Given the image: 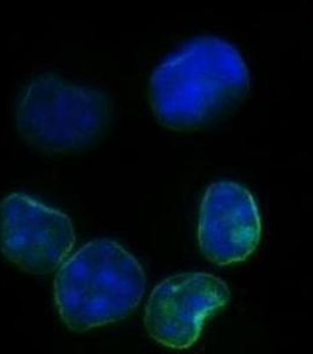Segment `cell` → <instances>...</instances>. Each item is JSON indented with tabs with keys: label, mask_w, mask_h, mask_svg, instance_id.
<instances>
[{
	"label": "cell",
	"mask_w": 313,
	"mask_h": 354,
	"mask_svg": "<svg viewBox=\"0 0 313 354\" xmlns=\"http://www.w3.org/2000/svg\"><path fill=\"white\" fill-rule=\"evenodd\" d=\"M229 300V287L212 274H177L152 290L145 310V327L161 345L185 350L197 342L205 322Z\"/></svg>",
	"instance_id": "5b68a950"
},
{
	"label": "cell",
	"mask_w": 313,
	"mask_h": 354,
	"mask_svg": "<svg viewBox=\"0 0 313 354\" xmlns=\"http://www.w3.org/2000/svg\"><path fill=\"white\" fill-rule=\"evenodd\" d=\"M249 83V68L237 48L217 37H199L156 66L151 101L164 124L191 128L229 109Z\"/></svg>",
	"instance_id": "6da1fadb"
},
{
	"label": "cell",
	"mask_w": 313,
	"mask_h": 354,
	"mask_svg": "<svg viewBox=\"0 0 313 354\" xmlns=\"http://www.w3.org/2000/svg\"><path fill=\"white\" fill-rule=\"evenodd\" d=\"M76 243L72 221L21 193L0 202V252L18 268L46 275L59 270Z\"/></svg>",
	"instance_id": "277c9868"
},
{
	"label": "cell",
	"mask_w": 313,
	"mask_h": 354,
	"mask_svg": "<svg viewBox=\"0 0 313 354\" xmlns=\"http://www.w3.org/2000/svg\"><path fill=\"white\" fill-rule=\"evenodd\" d=\"M108 113V102L97 90L43 76L21 95L17 122L30 143L63 153L96 141L106 125Z\"/></svg>",
	"instance_id": "3957f363"
},
{
	"label": "cell",
	"mask_w": 313,
	"mask_h": 354,
	"mask_svg": "<svg viewBox=\"0 0 313 354\" xmlns=\"http://www.w3.org/2000/svg\"><path fill=\"white\" fill-rule=\"evenodd\" d=\"M261 236V214L250 190L236 182L210 185L198 223V241L205 257L219 266L245 261Z\"/></svg>",
	"instance_id": "8992f818"
},
{
	"label": "cell",
	"mask_w": 313,
	"mask_h": 354,
	"mask_svg": "<svg viewBox=\"0 0 313 354\" xmlns=\"http://www.w3.org/2000/svg\"><path fill=\"white\" fill-rule=\"evenodd\" d=\"M144 270L123 245L99 239L83 245L59 267L54 301L61 320L76 332L126 318L144 295Z\"/></svg>",
	"instance_id": "7a4b0ae2"
}]
</instances>
